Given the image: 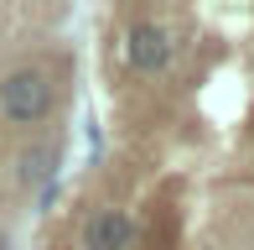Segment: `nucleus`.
Segmentation results:
<instances>
[{
  "instance_id": "1",
  "label": "nucleus",
  "mask_w": 254,
  "mask_h": 250,
  "mask_svg": "<svg viewBox=\"0 0 254 250\" xmlns=\"http://www.w3.org/2000/svg\"><path fill=\"white\" fill-rule=\"evenodd\" d=\"M57 78L47 63L26 58V63H10L0 68V125L10 130H42L57 115Z\"/></svg>"
},
{
  "instance_id": "2",
  "label": "nucleus",
  "mask_w": 254,
  "mask_h": 250,
  "mask_svg": "<svg viewBox=\"0 0 254 250\" xmlns=\"http://www.w3.org/2000/svg\"><path fill=\"white\" fill-rule=\"evenodd\" d=\"M182 42H177V26L161 16H125V31H120V63L130 68L135 78H161L171 63H177Z\"/></svg>"
},
{
  "instance_id": "3",
  "label": "nucleus",
  "mask_w": 254,
  "mask_h": 250,
  "mask_svg": "<svg viewBox=\"0 0 254 250\" xmlns=\"http://www.w3.org/2000/svg\"><path fill=\"white\" fill-rule=\"evenodd\" d=\"M73 245L78 250H140V224H135L120 203H94V209H83V219H78Z\"/></svg>"
},
{
  "instance_id": "4",
  "label": "nucleus",
  "mask_w": 254,
  "mask_h": 250,
  "mask_svg": "<svg viewBox=\"0 0 254 250\" xmlns=\"http://www.w3.org/2000/svg\"><path fill=\"white\" fill-rule=\"evenodd\" d=\"M57 167H63V141H37V146H26V151L16 156V172H10V183L16 188H47L57 183Z\"/></svg>"
},
{
  "instance_id": "5",
  "label": "nucleus",
  "mask_w": 254,
  "mask_h": 250,
  "mask_svg": "<svg viewBox=\"0 0 254 250\" xmlns=\"http://www.w3.org/2000/svg\"><path fill=\"white\" fill-rule=\"evenodd\" d=\"M57 193H63L57 183H47V188H37V214H47V209H52V203H57Z\"/></svg>"
},
{
  "instance_id": "6",
  "label": "nucleus",
  "mask_w": 254,
  "mask_h": 250,
  "mask_svg": "<svg viewBox=\"0 0 254 250\" xmlns=\"http://www.w3.org/2000/svg\"><path fill=\"white\" fill-rule=\"evenodd\" d=\"M0 250H10V235H0Z\"/></svg>"
}]
</instances>
